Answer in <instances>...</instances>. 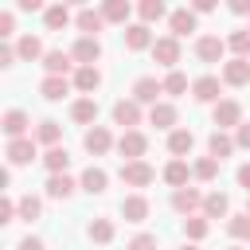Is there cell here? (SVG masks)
<instances>
[{"mask_svg": "<svg viewBox=\"0 0 250 250\" xmlns=\"http://www.w3.org/2000/svg\"><path fill=\"white\" fill-rule=\"evenodd\" d=\"M70 117H74L78 125H90V129H94V121H98V102H94V98H78V102L70 105Z\"/></svg>", "mask_w": 250, "mask_h": 250, "instance_id": "22", "label": "cell"}, {"mask_svg": "<svg viewBox=\"0 0 250 250\" xmlns=\"http://www.w3.org/2000/svg\"><path fill=\"white\" fill-rule=\"evenodd\" d=\"M234 148H238V145H234V137H230V133H223V129H215V133L207 137V156H215L219 164H223Z\"/></svg>", "mask_w": 250, "mask_h": 250, "instance_id": "11", "label": "cell"}, {"mask_svg": "<svg viewBox=\"0 0 250 250\" xmlns=\"http://www.w3.org/2000/svg\"><path fill=\"white\" fill-rule=\"evenodd\" d=\"M27 113L23 109H8L4 113V133H8V141H20V137H27Z\"/></svg>", "mask_w": 250, "mask_h": 250, "instance_id": "17", "label": "cell"}, {"mask_svg": "<svg viewBox=\"0 0 250 250\" xmlns=\"http://www.w3.org/2000/svg\"><path fill=\"white\" fill-rule=\"evenodd\" d=\"M78 184L62 172V176H47V199H70V191H74Z\"/></svg>", "mask_w": 250, "mask_h": 250, "instance_id": "28", "label": "cell"}, {"mask_svg": "<svg viewBox=\"0 0 250 250\" xmlns=\"http://www.w3.org/2000/svg\"><path fill=\"white\" fill-rule=\"evenodd\" d=\"M105 184H109V176H105L102 168H94V164H90V168L82 172V180H78V188H82V191H90V195H102V191H105Z\"/></svg>", "mask_w": 250, "mask_h": 250, "instance_id": "24", "label": "cell"}, {"mask_svg": "<svg viewBox=\"0 0 250 250\" xmlns=\"http://www.w3.org/2000/svg\"><path fill=\"white\" fill-rule=\"evenodd\" d=\"M223 82L227 86H246L250 82V59H227L223 62Z\"/></svg>", "mask_w": 250, "mask_h": 250, "instance_id": "12", "label": "cell"}, {"mask_svg": "<svg viewBox=\"0 0 250 250\" xmlns=\"http://www.w3.org/2000/svg\"><path fill=\"white\" fill-rule=\"evenodd\" d=\"M39 211H43V203H39L35 195H23V199H20V219L31 223V219H39Z\"/></svg>", "mask_w": 250, "mask_h": 250, "instance_id": "42", "label": "cell"}, {"mask_svg": "<svg viewBox=\"0 0 250 250\" xmlns=\"http://www.w3.org/2000/svg\"><path fill=\"white\" fill-rule=\"evenodd\" d=\"M191 12H195V16H199V12H215V0H195Z\"/></svg>", "mask_w": 250, "mask_h": 250, "instance_id": "50", "label": "cell"}, {"mask_svg": "<svg viewBox=\"0 0 250 250\" xmlns=\"http://www.w3.org/2000/svg\"><path fill=\"white\" fill-rule=\"evenodd\" d=\"M188 176H191L188 160H168V164H164V184H172L176 191H180V188H188Z\"/></svg>", "mask_w": 250, "mask_h": 250, "instance_id": "23", "label": "cell"}, {"mask_svg": "<svg viewBox=\"0 0 250 250\" xmlns=\"http://www.w3.org/2000/svg\"><path fill=\"white\" fill-rule=\"evenodd\" d=\"M66 90H70V82H66V78H59V74H47V78L39 82V94H43L47 102H59Z\"/></svg>", "mask_w": 250, "mask_h": 250, "instance_id": "31", "label": "cell"}, {"mask_svg": "<svg viewBox=\"0 0 250 250\" xmlns=\"http://www.w3.org/2000/svg\"><path fill=\"white\" fill-rule=\"evenodd\" d=\"M227 211H230V199L223 191H207L203 195V219H227Z\"/></svg>", "mask_w": 250, "mask_h": 250, "instance_id": "19", "label": "cell"}, {"mask_svg": "<svg viewBox=\"0 0 250 250\" xmlns=\"http://www.w3.org/2000/svg\"><path fill=\"white\" fill-rule=\"evenodd\" d=\"M113 125H121V129H125V133H133V129H137V125H141V105H137V102H133V98H129V102H125V98H121V102H117V105H113Z\"/></svg>", "mask_w": 250, "mask_h": 250, "instance_id": "8", "label": "cell"}, {"mask_svg": "<svg viewBox=\"0 0 250 250\" xmlns=\"http://www.w3.org/2000/svg\"><path fill=\"white\" fill-rule=\"evenodd\" d=\"M148 121H152L156 129H172V125H176V105H172V102H156V105L148 109Z\"/></svg>", "mask_w": 250, "mask_h": 250, "instance_id": "27", "label": "cell"}, {"mask_svg": "<svg viewBox=\"0 0 250 250\" xmlns=\"http://www.w3.org/2000/svg\"><path fill=\"white\" fill-rule=\"evenodd\" d=\"M16 215H20V203H16V199H4V203H0V223H12Z\"/></svg>", "mask_w": 250, "mask_h": 250, "instance_id": "44", "label": "cell"}, {"mask_svg": "<svg viewBox=\"0 0 250 250\" xmlns=\"http://www.w3.org/2000/svg\"><path fill=\"white\" fill-rule=\"evenodd\" d=\"M191 176H195V180H203V184H207V180H215V176H219V160H215V156H199V160L191 164Z\"/></svg>", "mask_w": 250, "mask_h": 250, "instance_id": "35", "label": "cell"}, {"mask_svg": "<svg viewBox=\"0 0 250 250\" xmlns=\"http://www.w3.org/2000/svg\"><path fill=\"white\" fill-rule=\"evenodd\" d=\"M246 31H250V27H246Z\"/></svg>", "mask_w": 250, "mask_h": 250, "instance_id": "56", "label": "cell"}, {"mask_svg": "<svg viewBox=\"0 0 250 250\" xmlns=\"http://www.w3.org/2000/svg\"><path fill=\"white\" fill-rule=\"evenodd\" d=\"M227 230L234 242H250V215H230L227 219Z\"/></svg>", "mask_w": 250, "mask_h": 250, "instance_id": "37", "label": "cell"}, {"mask_svg": "<svg viewBox=\"0 0 250 250\" xmlns=\"http://www.w3.org/2000/svg\"><path fill=\"white\" fill-rule=\"evenodd\" d=\"M234 145H238V148H250V121H242V125L234 129Z\"/></svg>", "mask_w": 250, "mask_h": 250, "instance_id": "45", "label": "cell"}, {"mask_svg": "<svg viewBox=\"0 0 250 250\" xmlns=\"http://www.w3.org/2000/svg\"><path fill=\"white\" fill-rule=\"evenodd\" d=\"M191 145H195L191 129H172V133H168V152H172L176 160H184V156L191 152Z\"/></svg>", "mask_w": 250, "mask_h": 250, "instance_id": "18", "label": "cell"}, {"mask_svg": "<svg viewBox=\"0 0 250 250\" xmlns=\"http://www.w3.org/2000/svg\"><path fill=\"white\" fill-rule=\"evenodd\" d=\"M137 12H141V23L148 27V23H156V20L164 16V4H160V0H141V8H137Z\"/></svg>", "mask_w": 250, "mask_h": 250, "instance_id": "39", "label": "cell"}, {"mask_svg": "<svg viewBox=\"0 0 250 250\" xmlns=\"http://www.w3.org/2000/svg\"><path fill=\"white\" fill-rule=\"evenodd\" d=\"M152 43H156V39H152V31H148L145 23H129V27H125V47H129V51H148Z\"/></svg>", "mask_w": 250, "mask_h": 250, "instance_id": "15", "label": "cell"}, {"mask_svg": "<svg viewBox=\"0 0 250 250\" xmlns=\"http://www.w3.org/2000/svg\"><path fill=\"white\" fill-rule=\"evenodd\" d=\"M43 164H47V172H51V176H62V172H66V164H70V152H66L62 145H59V148H47V152H43Z\"/></svg>", "mask_w": 250, "mask_h": 250, "instance_id": "33", "label": "cell"}, {"mask_svg": "<svg viewBox=\"0 0 250 250\" xmlns=\"http://www.w3.org/2000/svg\"><path fill=\"white\" fill-rule=\"evenodd\" d=\"M207 230H211V223H207L203 215H191V219H184V234H188L191 242H199V238H207Z\"/></svg>", "mask_w": 250, "mask_h": 250, "instance_id": "38", "label": "cell"}, {"mask_svg": "<svg viewBox=\"0 0 250 250\" xmlns=\"http://www.w3.org/2000/svg\"><path fill=\"white\" fill-rule=\"evenodd\" d=\"M121 215H125V223H145L148 219V199L145 195H129L121 203Z\"/></svg>", "mask_w": 250, "mask_h": 250, "instance_id": "25", "label": "cell"}, {"mask_svg": "<svg viewBox=\"0 0 250 250\" xmlns=\"http://www.w3.org/2000/svg\"><path fill=\"white\" fill-rule=\"evenodd\" d=\"M98 86H102V70H98V66H78V70H74V90L94 94Z\"/></svg>", "mask_w": 250, "mask_h": 250, "instance_id": "21", "label": "cell"}, {"mask_svg": "<svg viewBox=\"0 0 250 250\" xmlns=\"http://www.w3.org/2000/svg\"><path fill=\"white\" fill-rule=\"evenodd\" d=\"M82 145H86V152H90V156H105V152H109L117 141H113V133H109L105 125H94V129H86Z\"/></svg>", "mask_w": 250, "mask_h": 250, "instance_id": "5", "label": "cell"}, {"mask_svg": "<svg viewBox=\"0 0 250 250\" xmlns=\"http://www.w3.org/2000/svg\"><path fill=\"white\" fill-rule=\"evenodd\" d=\"M74 23H78V31H82V35H94V39H98V31L105 27V16H102V12H94V8H82Z\"/></svg>", "mask_w": 250, "mask_h": 250, "instance_id": "20", "label": "cell"}, {"mask_svg": "<svg viewBox=\"0 0 250 250\" xmlns=\"http://www.w3.org/2000/svg\"><path fill=\"white\" fill-rule=\"evenodd\" d=\"M238 188H246V195H250V164L238 168Z\"/></svg>", "mask_w": 250, "mask_h": 250, "instance_id": "49", "label": "cell"}, {"mask_svg": "<svg viewBox=\"0 0 250 250\" xmlns=\"http://www.w3.org/2000/svg\"><path fill=\"white\" fill-rule=\"evenodd\" d=\"M20 55H16V47H8V43H0V66H12Z\"/></svg>", "mask_w": 250, "mask_h": 250, "instance_id": "46", "label": "cell"}, {"mask_svg": "<svg viewBox=\"0 0 250 250\" xmlns=\"http://www.w3.org/2000/svg\"><path fill=\"white\" fill-rule=\"evenodd\" d=\"M191 98H195V102H215V105H219V102H223V98H219V78H215V74L195 78V82H191Z\"/></svg>", "mask_w": 250, "mask_h": 250, "instance_id": "14", "label": "cell"}, {"mask_svg": "<svg viewBox=\"0 0 250 250\" xmlns=\"http://www.w3.org/2000/svg\"><path fill=\"white\" fill-rule=\"evenodd\" d=\"M227 47L234 51V59H250V31H234L227 39Z\"/></svg>", "mask_w": 250, "mask_h": 250, "instance_id": "40", "label": "cell"}, {"mask_svg": "<svg viewBox=\"0 0 250 250\" xmlns=\"http://www.w3.org/2000/svg\"><path fill=\"white\" fill-rule=\"evenodd\" d=\"M152 180H156V172H152L148 160H129V164H121V184H129V188H148Z\"/></svg>", "mask_w": 250, "mask_h": 250, "instance_id": "2", "label": "cell"}, {"mask_svg": "<svg viewBox=\"0 0 250 250\" xmlns=\"http://www.w3.org/2000/svg\"><path fill=\"white\" fill-rule=\"evenodd\" d=\"M129 0H105L102 4V16H105V23H125L129 20Z\"/></svg>", "mask_w": 250, "mask_h": 250, "instance_id": "34", "label": "cell"}, {"mask_svg": "<svg viewBox=\"0 0 250 250\" xmlns=\"http://www.w3.org/2000/svg\"><path fill=\"white\" fill-rule=\"evenodd\" d=\"M70 62H74V59H70L66 51H47V55H43V70H47V74H59V78H66Z\"/></svg>", "mask_w": 250, "mask_h": 250, "instance_id": "26", "label": "cell"}, {"mask_svg": "<svg viewBox=\"0 0 250 250\" xmlns=\"http://www.w3.org/2000/svg\"><path fill=\"white\" fill-rule=\"evenodd\" d=\"M117 152L125 156V164H129V160H145V152H148V137H145L141 129L121 133V137H117Z\"/></svg>", "mask_w": 250, "mask_h": 250, "instance_id": "1", "label": "cell"}, {"mask_svg": "<svg viewBox=\"0 0 250 250\" xmlns=\"http://www.w3.org/2000/svg\"><path fill=\"white\" fill-rule=\"evenodd\" d=\"M16 55H20L23 62H35V59H43V43H39V35H20V43H16Z\"/></svg>", "mask_w": 250, "mask_h": 250, "instance_id": "30", "label": "cell"}, {"mask_svg": "<svg viewBox=\"0 0 250 250\" xmlns=\"http://www.w3.org/2000/svg\"><path fill=\"white\" fill-rule=\"evenodd\" d=\"M20 250H47V246H43L39 238H23V242H20Z\"/></svg>", "mask_w": 250, "mask_h": 250, "instance_id": "52", "label": "cell"}, {"mask_svg": "<svg viewBox=\"0 0 250 250\" xmlns=\"http://www.w3.org/2000/svg\"><path fill=\"white\" fill-rule=\"evenodd\" d=\"M152 59H156L160 66H176V62H180V39H172V35L156 39V43H152Z\"/></svg>", "mask_w": 250, "mask_h": 250, "instance_id": "10", "label": "cell"}, {"mask_svg": "<svg viewBox=\"0 0 250 250\" xmlns=\"http://www.w3.org/2000/svg\"><path fill=\"white\" fill-rule=\"evenodd\" d=\"M160 94H164V82H156L152 74H145V78L133 82V102H137V105H156Z\"/></svg>", "mask_w": 250, "mask_h": 250, "instance_id": "6", "label": "cell"}, {"mask_svg": "<svg viewBox=\"0 0 250 250\" xmlns=\"http://www.w3.org/2000/svg\"><path fill=\"white\" fill-rule=\"evenodd\" d=\"M168 27H172V39L195 31V12H191V8H176V12L168 16Z\"/></svg>", "mask_w": 250, "mask_h": 250, "instance_id": "16", "label": "cell"}, {"mask_svg": "<svg viewBox=\"0 0 250 250\" xmlns=\"http://www.w3.org/2000/svg\"><path fill=\"white\" fill-rule=\"evenodd\" d=\"M246 215H250V203H246Z\"/></svg>", "mask_w": 250, "mask_h": 250, "instance_id": "54", "label": "cell"}, {"mask_svg": "<svg viewBox=\"0 0 250 250\" xmlns=\"http://www.w3.org/2000/svg\"><path fill=\"white\" fill-rule=\"evenodd\" d=\"M230 12L234 16H250V0H230Z\"/></svg>", "mask_w": 250, "mask_h": 250, "instance_id": "48", "label": "cell"}, {"mask_svg": "<svg viewBox=\"0 0 250 250\" xmlns=\"http://www.w3.org/2000/svg\"><path fill=\"white\" fill-rule=\"evenodd\" d=\"M59 137H62L59 121H51V117H47V121H39V125H35V141H39V145H47V148H59Z\"/></svg>", "mask_w": 250, "mask_h": 250, "instance_id": "32", "label": "cell"}, {"mask_svg": "<svg viewBox=\"0 0 250 250\" xmlns=\"http://www.w3.org/2000/svg\"><path fill=\"white\" fill-rule=\"evenodd\" d=\"M172 207H176L184 219H191L195 211H203V195H199L195 188H180V191H172Z\"/></svg>", "mask_w": 250, "mask_h": 250, "instance_id": "9", "label": "cell"}, {"mask_svg": "<svg viewBox=\"0 0 250 250\" xmlns=\"http://www.w3.org/2000/svg\"><path fill=\"white\" fill-rule=\"evenodd\" d=\"M39 8H43L39 0H20V12H39ZM43 12H47V8H43Z\"/></svg>", "mask_w": 250, "mask_h": 250, "instance_id": "51", "label": "cell"}, {"mask_svg": "<svg viewBox=\"0 0 250 250\" xmlns=\"http://www.w3.org/2000/svg\"><path fill=\"white\" fill-rule=\"evenodd\" d=\"M184 90H188V74L168 70V78H164V94H184Z\"/></svg>", "mask_w": 250, "mask_h": 250, "instance_id": "41", "label": "cell"}, {"mask_svg": "<svg viewBox=\"0 0 250 250\" xmlns=\"http://www.w3.org/2000/svg\"><path fill=\"white\" fill-rule=\"evenodd\" d=\"M223 51H227V43H223L219 35H199V39H195V55H199L203 62H219Z\"/></svg>", "mask_w": 250, "mask_h": 250, "instance_id": "13", "label": "cell"}, {"mask_svg": "<svg viewBox=\"0 0 250 250\" xmlns=\"http://www.w3.org/2000/svg\"><path fill=\"white\" fill-rule=\"evenodd\" d=\"M180 250H199V246H180Z\"/></svg>", "mask_w": 250, "mask_h": 250, "instance_id": "53", "label": "cell"}, {"mask_svg": "<svg viewBox=\"0 0 250 250\" xmlns=\"http://www.w3.org/2000/svg\"><path fill=\"white\" fill-rule=\"evenodd\" d=\"M129 250H156V234H137V238H129Z\"/></svg>", "mask_w": 250, "mask_h": 250, "instance_id": "43", "label": "cell"}, {"mask_svg": "<svg viewBox=\"0 0 250 250\" xmlns=\"http://www.w3.org/2000/svg\"><path fill=\"white\" fill-rule=\"evenodd\" d=\"M230 250H242V246H230Z\"/></svg>", "mask_w": 250, "mask_h": 250, "instance_id": "55", "label": "cell"}, {"mask_svg": "<svg viewBox=\"0 0 250 250\" xmlns=\"http://www.w3.org/2000/svg\"><path fill=\"white\" fill-rule=\"evenodd\" d=\"M12 27H16V16L12 12H0V35H12Z\"/></svg>", "mask_w": 250, "mask_h": 250, "instance_id": "47", "label": "cell"}, {"mask_svg": "<svg viewBox=\"0 0 250 250\" xmlns=\"http://www.w3.org/2000/svg\"><path fill=\"white\" fill-rule=\"evenodd\" d=\"M43 23H47V31H62V27L70 23V8H66V4H51V8L43 12Z\"/></svg>", "mask_w": 250, "mask_h": 250, "instance_id": "29", "label": "cell"}, {"mask_svg": "<svg viewBox=\"0 0 250 250\" xmlns=\"http://www.w3.org/2000/svg\"><path fill=\"white\" fill-rule=\"evenodd\" d=\"M70 59H74L78 66H94V62L102 59V43H98L94 35H78L74 47H70Z\"/></svg>", "mask_w": 250, "mask_h": 250, "instance_id": "3", "label": "cell"}, {"mask_svg": "<svg viewBox=\"0 0 250 250\" xmlns=\"http://www.w3.org/2000/svg\"><path fill=\"white\" fill-rule=\"evenodd\" d=\"M86 234H90V242H102V246H105V242H113V223H109V219H94V223L86 227Z\"/></svg>", "mask_w": 250, "mask_h": 250, "instance_id": "36", "label": "cell"}, {"mask_svg": "<svg viewBox=\"0 0 250 250\" xmlns=\"http://www.w3.org/2000/svg\"><path fill=\"white\" fill-rule=\"evenodd\" d=\"M4 156H8V164H12V168H20V164H31V160H35V137H20V141H8Z\"/></svg>", "mask_w": 250, "mask_h": 250, "instance_id": "7", "label": "cell"}, {"mask_svg": "<svg viewBox=\"0 0 250 250\" xmlns=\"http://www.w3.org/2000/svg\"><path fill=\"white\" fill-rule=\"evenodd\" d=\"M211 117H215V125H219L223 133H227V129H238V125H242V105H238L234 98H223Z\"/></svg>", "mask_w": 250, "mask_h": 250, "instance_id": "4", "label": "cell"}]
</instances>
